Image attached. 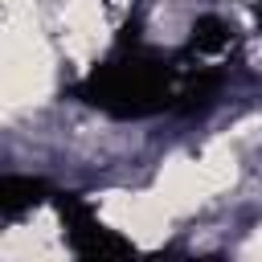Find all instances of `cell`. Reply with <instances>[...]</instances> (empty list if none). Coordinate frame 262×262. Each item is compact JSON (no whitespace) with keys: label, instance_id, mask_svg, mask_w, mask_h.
Segmentation results:
<instances>
[{"label":"cell","instance_id":"obj_2","mask_svg":"<svg viewBox=\"0 0 262 262\" xmlns=\"http://www.w3.org/2000/svg\"><path fill=\"white\" fill-rule=\"evenodd\" d=\"M209 192H213V188H209V180H205V172H201V160H180V156L164 164L160 184H156V196L164 201L168 213H188V209H196Z\"/></svg>","mask_w":262,"mask_h":262},{"label":"cell","instance_id":"obj_5","mask_svg":"<svg viewBox=\"0 0 262 262\" xmlns=\"http://www.w3.org/2000/svg\"><path fill=\"white\" fill-rule=\"evenodd\" d=\"M242 254H246V258H262V225L250 233V242L242 246Z\"/></svg>","mask_w":262,"mask_h":262},{"label":"cell","instance_id":"obj_4","mask_svg":"<svg viewBox=\"0 0 262 262\" xmlns=\"http://www.w3.org/2000/svg\"><path fill=\"white\" fill-rule=\"evenodd\" d=\"M201 172H205V180H209L213 192L229 188L233 176H237V164H233L229 143H213V147H205V156H201Z\"/></svg>","mask_w":262,"mask_h":262},{"label":"cell","instance_id":"obj_3","mask_svg":"<svg viewBox=\"0 0 262 262\" xmlns=\"http://www.w3.org/2000/svg\"><path fill=\"white\" fill-rule=\"evenodd\" d=\"M57 20H61V37H66V49L86 61L98 45H102V8L98 0H61L57 8Z\"/></svg>","mask_w":262,"mask_h":262},{"label":"cell","instance_id":"obj_1","mask_svg":"<svg viewBox=\"0 0 262 262\" xmlns=\"http://www.w3.org/2000/svg\"><path fill=\"white\" fill-rule=\"evenodd\" d=\"M0 102L4 115L37 106L53 90V53L37 25L33 0H0Z\"/></svg>","mask_w":262,"mask_h":262}]
</instances>
